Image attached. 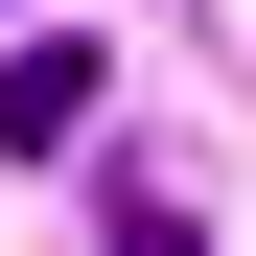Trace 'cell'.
Returning <instances> with one entry per match:
<instances>
[{
  "label": "cell",
  "mask_w": 256,
  "mask_h": 256,
  "mask_svg": "<svg viewBox=\"0 0 256 256\" xmlns=\"http://www.w3.org/2000/svg\"><path fill=\"white\" fill-rule=\"evenodd\" d=\"M0 140H24V163L94 140V47H0Z\"/></svg>",
  "instance_id": "6da1fadb"
},
{
  "label": "cell",
  "mask_w": 256,
  "mask_h": 256,
  "mask_svg": "<svg viewBox=\"0 0 256 256\" xmlns=\"http://www.w3.org/2000/svg\"><path fill=\"white\" fill-rule=\"evenodd\" d=\"M94 233H116V256H186V186H116Z\"/></svg>",
  "instance_id": "7a4b0ae2"
}]
</instances>
